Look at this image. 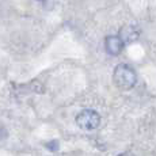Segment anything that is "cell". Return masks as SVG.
<instances>
[{"label": "cell", "mask_w": 156, "mask_h": 156, "mask_svg": "<svg viewBox=\"0 0 156 156\" xmlns=\"http://www.w3.org/2000/svg\"><path fill=\"white\" fill-rule=\"evenodd\" d=\"M113 82L118 88L130 90L136 86L137 75L134 69L128 64H119L115 67L113 73Z\"/></svg>", "instance_id": "obj_1"}, {"label": "cell", "mask_w": 156, "mask_h": 156, "mask_svg": "<svg viewBox=\"0 0 156 156\" xmlns=\"http://www.w3.org/2000/svg\"><path fill=\"white\" fill-rule=\"evenodd\" d=\"M76 124L79 128L86 129V130H94L99 126L101 124V115L98 112L91 109H86L80 112L76 117Z\"/></svg>", "instance_id": "obj_2"}, {"label": "cell", "mask_w": 156, "mask_h": 156, "mask_svg": "<svg viewBox=\"0 0 156 156\" xmlns=\"http://www.w3.org/2000/svg\"><path fill=\"white\" fill-rule=\"evenodd\" d=\"M105 49H106V52L109 55L117 56L124 49V42L119 40L118 35H109L105 40Z\"/></svg>", "instance_id": "obj_3"}, {"label": "cell", "mask_w": 156, "mask_h": 156, "mask_svg": "<svg viewBox=\"0 0 156 156\" xmlns=\"http://www.w3.org/2000/svg\"><path fill=\"white\" fill-rule=\"evenodd\" d=\"M140 35V31L137 27H134V26H124L121 30H119V40L125 44H130V42H134V41L139 38Z\"/></svg>", "instance_id": "obj_4"}, {"label": "cell", "mask_w": 156, "mask_h": 156, "mask_svg": "<svg viewBox=\"0 0 156 156\" xmlns=\"http://www.w3.org/2000/svg\"><path fill=\"white\" fill-rule=\"evenodd\" d=\"M46 147L50 149V151H57V148H58V143H57V141H52V143L46 144Z\"/></svg>", "instance_id": "obj_5"}, {"label": "cell", "mask_w": 156, "mask_h": 156, "mask_svg": "<svg viewBox=\"0 0 156 156\" xmlns=\"http://www.w3.org/2000/svg\"><path fill=\"white\" fill-rule=\"evenodd\" d=\"M118 156H128L126 154H121V155H118Z\"/></svg>", "instance_id": "obj_6"}, {"label": "cell", "mask_w": 156, "mask_h": 156, "mask_svg": "<svg viewBox=\"0 0 156 156\" xmlns=\"http://www.w3.org/2000/svg\"><path fill=\"white\" fill-rule=\"evenodd\" d=\"M41 2H42V0H41Z\"/></svg>", "instance_id": "obj_7"}]
</instances>
